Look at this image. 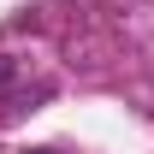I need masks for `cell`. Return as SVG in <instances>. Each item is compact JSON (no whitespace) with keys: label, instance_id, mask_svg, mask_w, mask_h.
<instances>
[{"label":"cell","instance_id":"1","mask_svg":"<svg viewBox=\"0 0 154 154\" xmlns=\"http://www.w3.org/2000/svg\"><path fill=\"white\" fill-rule=\"evenodd\" d=\"M36 95H48V83H30V65H24V59H12L6 48H0V119L24 113Z\"/></svg>","mask_w":154,"mask_h":154},{"label":"cell","instance_id":"2","mask_svg":"<svg viewBox=\"0 0 154 154\" xmlns=\"http://www.w3.org/2000/svg\"><path fill=\"white\" fill-rule=\"evenodd\" d=\"M30 154H59V148H30Z\"/></svg>","mask_w":154,"mask_h":154}]
</instances>
